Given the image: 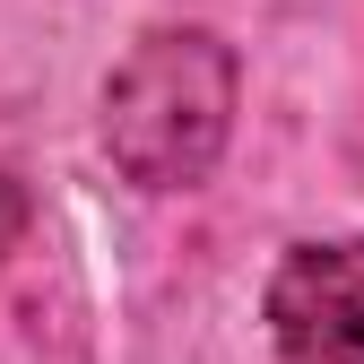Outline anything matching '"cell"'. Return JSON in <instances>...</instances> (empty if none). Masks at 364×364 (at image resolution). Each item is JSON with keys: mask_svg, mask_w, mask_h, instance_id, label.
Returning a JSON list of instances; mask_svg holds the SVG:
<instances>
[{"mask_svg": "<svg viewBox=\"0 0 364 364\" xmlns=\"http://www.w3.org/2000/svg\"><path fill=\"white\" fill-rule=\"evenodd\" d=\"M18 235H26V191H18L9 173H0V260L18 252Z\"/></svg>", "mask_w": 364, "mask_h": 364, "instance_id": "cell-3", "label": "cell"}, {"mask_svg": "<svg viewBox=\"0 0 364 364\" xmlns=\"http://www.w3.org/2000/svg\"><path fill=\"white\" fill-rule=\"evenodd\" d=\"M269 330L295 364H364V243H312L269 287Z\"/></svg>", "mask_w": 364, "mask_h": 364, "instance_id": "cell-2", "label": "cell"}, {"mask_svg": "<svg viewBox=\"0 0 364 364\" xmlns=\"http://www.w3.org/2000/svg\"><path fill=\"white\" fill-rule=\"evenodd\" d=\"M235 122V53L200 26H165L105 87V148L130 182L182 191L200 182Z\"/></svg>", "mask_w": 364, "mask_h": 364, "instance_id": "cell-1", "label": "cell"}]
</instances>
